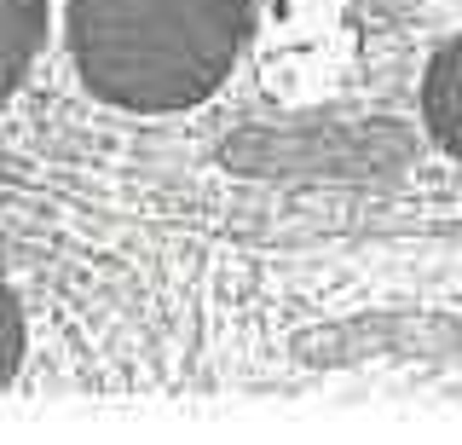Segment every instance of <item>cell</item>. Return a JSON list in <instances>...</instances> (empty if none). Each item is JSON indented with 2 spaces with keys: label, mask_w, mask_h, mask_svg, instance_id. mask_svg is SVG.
<instances>
[{
  "label": "cell",
  "mask_w": 462,
  "mask_h": 445,
  "mask_svg": "<svg viewBox=\"0 0 462 445\" xmlns=\"http://www.w3.org/2000/svg\"><path fill=\"white\" fill-rule=\"evenodd\" d=\"M422 110H428V134L439 139L451 156H462V35L428 64Z\"/></svg>",
  "instance_id": "cell-3"
},
{
  "label": "cell",
  "mask_w": 462,
  "mask_h": 445,
  "mask_svg": "<svg viewBox=\"0 0 462 445\" xmlns=\"http://www.w3.org/2000/svg\"><path fill=\"white\" fill-rule=\"evenodd\" d=\"M249 41V0H69V59L93 98L139 116L202 105Z\"/></svg>",
  "instance_id": "cell-1"
},
{
  "label": "cell",
  "mask_w": 462,
  "mask_h": 445,
  "mask_svg": "<svg viewBox=\"0 0 462 445\" xmlns=\"http://www.w3.org/2000/svg\"><path fill=\"white\" fill-rule=\"evenodd\" d=\"M18 365H23V307L12 283H0V387L18 376Z\"/></svg>",
  "instance_id": "cell-4"
},
{
  "label": "cell",
  "mask_w": 462,
  "mask_h": 445,
  "mask_svg": "<svg viewBox=\"0 0 462 445\" xmlns=\"http://www.w3.org/2000/svg\"><path fill=\"white\" fill-rule=\"evenodd\" d=\"M47 41V0H0V105L23 88Z\"/></svg>",
  "instance_id": "cell-2"
}]
</instances>
